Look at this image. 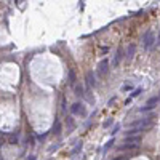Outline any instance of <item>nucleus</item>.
Returning a JSON list of instances; mask_svg holds the SVG:
<instances>
[{"label": "nucleus", "instance_id": "f257e3e1", "mask_svg": "<svg viewBox=\"0 0 160 160\" xmlns=\"http://www.w3.org/2000/svg\"><path fill=\"white\" fill-rule=\"evenodd\" d=\"M154 43H155V34H154L152 31H147L146 34H144V42H143L144 50H149Z\"/></svg>", "mask_w": 160, "mask_h": 160}, {"label": "nucleus", "instance_id": "f03ea898", "mask_svg": "<svg viewBox=\"0 0 160 160\" xmlns=\"http://www.w3.org/2000/svg\"><path fill=\"white\" fill-rule=\"evenodd\" d=\"M71 112L75 114V115H87V111H85V106L82 103H74L71 106Z\"/></svg>", "mask_w": 160, "mask_h": 160}, {"label": "nucleus", "instance_id": "7ed1b4c3", "mask_svg": "<svg viewBox=\"0 0 160 160\" xmlns=\"http://www.w3.org/2000/svg\"><path fill=\"white\" fill-rule=\"evenodd\" d=\"M107 71H109V61L107 59H103L99 64H98V75L104 77L106 74H107Z\"/></svg>", "mask_w": 160, "mask_h": 160}, {"label": "nucleus", "instance_id": "20e7f679", "mask_svg": "<svg viewBox=\"0 0 160 160\" xmlns=\"http://www.w3.org/2000/svg\"><path fill=\"white\" fill-rule=\"evenodd\" d=\"M123 143H125V144H136V146H139L141 136H139V135H138V136H127Z\"/></svg>", "mask_w": 160, "mask_h": 160}, {"label": "nucleus", "instance_id": "39448f33", "mask_svg": "<svg viewBox=\"0 0 160 160\" xmlns=\"http://www.w3.org/2000/svg\"><path fill=\"white\" fill-rule=\"evenodd\" d=\"M66 127H67V133L74 131V128H75V122H74L72 117H67V119H66Z\"/></svg>", "mask_w": 160, "mask_h": 160}, {"label": "nucleus", "instance_id": "423d86ee", "mask_svg": "<svg viewBox=\"0 0 160 160\" xmlns=\"http://www.w3.org/2000/svg\"><path fill=\"white\" fill-rule=\"evenodd\" d=\"M157 101H159V98H157V96H155V98H151V99L147 101V106H146V107H143L141 111H147V109H152V107H154V104H157Z\"/></svg>", "mask_w": 160, "mask_h": 160}, {"label": "nucleus", "instance_id": "0eeeda50", "mask_svg": "<svg viewBox=\"0 0 160 160\" xmlns=\"http://www.w3.org/2000/svg\"><path fill=\"white\" fill-rule=\"evenodd\" d=\"M138 146L136 144H122V146H119V151L123 152V151H130V149H136Z\"/></svg>", "mask_w": 160, "mask_h": 160}, {"label": "nucleus", "instance_id": "6e6552de", "mask_svg": "<svg viewBox=\"0 0 160 160\" xmlns=\"http://www.w3.org/2000/svg\"><path fill=\"white\" fill-rule=\"evenodd\" d=\"M87 80H88V85L90 87H95V75H93V72H87Z\"/></svg>", "mask_w": 160, "mask_h": 160}, {"label": "nucleus", "instance_id": "1a4fd4ad", "mask_svg": "<svg viewBox=\"0 0 160 160\" xmlns=\"http://www.w3.org/2000/svg\"><path fill=\"white\" fill-rule=\"evenodd\" d=\"M74 90H75V95H79V96H83L85 93H83V87L82 85H74Z\"/></svg>", "mask_w": 160, "mask_h": 160}, {"label": "nucleus", "instance_id": "9d476101", "mask_svg": "<svg viewBox=\"0 0 160 160\" xmlns=\"http://www.w3.org/2000/svg\"><path fill=\"white\" fill-rule=\"evenodd\" d=\"M69 83H71L72 87L75 85V72L72 71V69H71V71H69Z\"/></svg>", "mask_w": 160, "mask_h": 160}, {"label": "nucleus", "instance_id": "9b49d317", "mask_svg": "<svg viewBox=\"0 0 160 160\" xmlns=\"http://www.w3.org/2000/svg\"><path fill=\"white\" fill-rule=\"evenodd\" d=\"M122 55H123V51H122V50H119V51H117V55H115V58H114V66H117V64L122 61Z\"/></svg>", "mask_w": 160, "mask_h": 160}, {"label": "nucleus", "instance_id": "f8f14e48", "mask_svg": "<svg viewBox=\"0 0 160 160\" xmlns=\"http://www.w3.org/2000/svg\"><path fill=\"white\" fill-rule=\"evenodd\" d=\"M8 139H10V144H16L18 143V135H10Z\"/></svg>", "mask_w": 160, "mask_h": 160}, {"label": "nucleus", "instance_id": "ddd939ff", "mask_svg": "<svg viewBox=\"0 0 160 160\" xmlns=\"http://www.w3.org/2000/svg\"><path fill=\"white\" fill-rule=\"evenodd\" d=\"M135 48H136L135 45H130V47H128V55H127L128 58H131V56L135 55Z\"/></svg>", "mask_w": 160, "mask_h": 160}, {"label": "nucleus", "instance_id": "4468645a", "mask_svg": "<svg viewBox=\"0 0 160 160\" xmlns=\"http://www.w3.org/2000/svg\"><path fill=\"white\" fill-rule=\"evenodd\" d=\"M114 144V139H109L107 143H106V146H104V151H107V149H111V146Z\"/></svg>", "mask_w": 160, "mask_h": 160}, {"label": "nucleus", "instance_id": "2eb2a0df", "mask_svg": "<svg viewBox=\"0 0 160 160\" xmlns=\"http://www.w3.org/2000/svg\"><path fill=\"white\" fill-rule=\"evenodd\" d=\"M53 130H55L56 135L59 133V130H61V123H59V122H56V125H55V128H53Z\"/></svg>", "mask_w": 160, "mask_h": 160}, {"label": "nucleus", "instance_id": "dca6fc26", "mask_svg": "<svg viewBox=\"0 0 160 160\" xmlns=\"http://www.w3.org/2000/svg\"><path fill=\"white\" fill-rule=\"evenodd\" d=\"M112 123V120H107V122H104V127H109Z\"/></svg>", "mask_w": 160, "mask_h": 160}, {"label": "nucleus", "instance_id": "f3484780", "mask_svg": "<svg viewBox=\"0 0 160 160\" xmlns=\"http://www.w3.org/2000/svg\"><path fill=\"white\" fill-rule=\"evenodd\" d=\"M26 160H35V157H34V155H29V157H27V159H26Z\"/></svg>", "mask_w": 160, "mask_h": 160}]
</instances>
